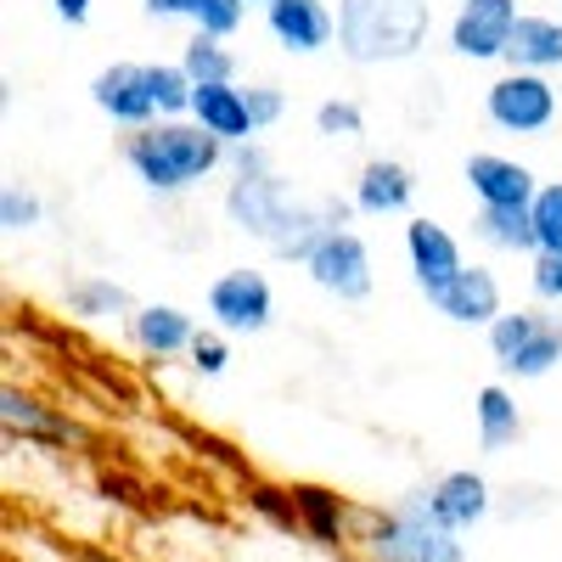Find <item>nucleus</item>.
Returning a JSON list of instances; mask_svg holds the SVG:
<instances>
[{"label":"nucleus","instance_id":"nucleus-12","mask_svg":"<svg viewBox=\"0 0 562 562\" xmlns=\"http://www.w3.org/2000/svg\"><path fill=\"white\" fill-rule=\"evenodd\" d=\"M265 23H270L276 45H288L299 57L338 40V18L326 12V0H276V7H265Z\"/></svg>","mask_w":562,"mask_h":562},{"label":"nucleus","instance_id":"nucleus-2","mask_svg":"<svg viewBox=\"0 0 562 562\" xmlns=\"http://www.w3.org/2000/svg\"><path fill=\"white\" fill-rule=\"evenodd\" d=\"M124 158L135 169L140 186L153 192H186L192 180L214 175L225 158V140H214L203 124H153V130H135L124 140Z\"/></svg>","mask_w":562,"mask_h":562},{"label":"nucleus","instance_id":"nucleus-30","mask_svg":"<svg viewBox=\"0 0 562 562\" xmlns=\"http://www.w3.org/2000/svg\"><path fill=\"white\" fill-rule=\"evenodd\" d=\"M243 12H248V0H203L198 7V34H209V40H231L243 29Z\"/></svg>","mask_w":562,"mask_h":562},{"label":"nucleus","instance_id":"nucleus-31","mask_svg":"<svg viewBox=\"0 0 562 562\" xmlns=\"http://www.w3.org/2000/svg\"><path fill=\"white\" fill-rule=\"evenodd\" d=\"M315 130L321 135H333V140H355L366 130V113L355 102H321L315 108Z\"/></svg>","mask_w":562,"mask_h":562},{"label":"nucleus","instance_id":"nucleus-23","mask_svg":"<svg viewBox=\"0 0 562 562\" xmlns=\"http://www.w3.org/2000/svg\"><path fill=\"white\" fill-rule=\"evenodd\" d=\"M147 90H153V102H158V119L175 124L192 113V97H198V85L192 74H186L180 63H147Z\"/></svg>","mask_w":562,"mask_h":562},{"label":"nucleus","instance_id":"nucleus-18","mask_svg":"<svg viewBox=\"0 0 562 562\" xmlns=\"http://www.w3.org/2000/svg\"><path fill=\"white\" fill-rule=\"evenodd\" d=\"M130 338L147 349V355H180V349H192V338H198V326H192V315L186 310H175V304H147V310H135L130 315Z\"/></svg>","mask_w":562,"mask_h":562},{"label":"nucleus","instance_id":"nucleus-25","mask_svg":"<svg viewBox=\"0 0 562 562\" xmlns=\"http://www.w3.org/2000/svg\"><path fill=\"white\" fill-rule=\"evenodd\" d=\"M546 326V315L540 310H512V315H501L495 326H490V355H495V366L506 371L512 360H518L524 349H529V338Z\"/></svg>","mask_w":562,"mask_h":562},{"label":"nucleus","instance_id":"nucleus-1","mask_svg":"<svg viewBox=\"0 0 562 562\" xmlns=\"http://www.w3.org/2000/svg\"><path fill=\"white\" fill-rule=\"evenodd\" d=\"M434 0H338V45L349 63H400L428 40Z\"/></svg>","mask_w":562,"mask_h":562},{"label":"nucleus","instance_id":"nucleus-37","mask_svg":"<svg viewBox=\"0 0 562 562\" xmlns=\"http://www.w3.org/2000/svg\"><path fill=\"white\" fill-rule=\"evenodd\" d=\"M52 7H57V18H63V23H74V29L90 18V0H52Z\"/></svg>","mask_w":562,"mask_h":562},{"label":"nucleus","instance_id":"nucleus-29","mask_svg":"<svg viewBox=\"0 0 562 562\" xmlns=\"http://www.w3.org/2000/svg\"><path fill=\"white\" fill-rule=\"evenodd\" d=\"M248 506L259 512V518H270L276 529L304 535V524H299V506H293V490H276V484H248Z\"/></svg>","mask_w":562,"mask_h":562},{"label":"nucleus","instance_id":"nucleus-8","mask_svg":"<svg viewBox=\"0 0 562 562\" xmlns=\"http://www.w3.org/2000/svg\"><path fill=\"white\" fill-rule=\"evenodd\" d=\"M270 310H276V299L259 270H225L209 288V315L220 321V333H265Z\"/></svg>","mask_w":562,"mask_h":562},{"label":"nucleus","instance_id":"nucleus-7","mask_svg":"<svg viewBox=\"0 0 562 562\" xmlns=\"http://www.w3.org/2000/svg\"><path fill=\"white\" fill-rule=\"evenodd\" d=\"M310 281L321 293H333V299H344V304H355V299H366L371 293V248L355 237V231L344 225V231H333L315 254H310Z\"/></svg>","mask_w":562,"mask_h":562},{"label":"nucleus","instance_id":"nucleus-39","mask_svg":"<svg viewBox=\"0 0 562 562\" xmlns=\"http://www.w3.org/2000/svg\"><path fill=\"white\" fill-rule=\"evenodd\" d=\"M248 169H270L259 147H237V175H248Z\"/></svg>","mask_w":562,"mask_h":562},{"label":"nucleus","instance_id":"nucleus-27","mask_svg":"<svg viewBox=\"0 0 562 562\" xmlns=\"http://www.w3.org/2000/svg\"><path fill=\"white\" fill-rule=\"evenodd\" d=\"M557 360H562V321H551V315H546V326L529 338V349H524L518 360H512L506 371H512V378H546V371H551Z\"/></svg>","mask_w":562,"mask_h":562},{"label":"nucleus","instance_id":"nucleus-22","mask_svg":"<svg viewBox=\"0 0 562 562\" xmlns=\"http://www.w3.org/2000/svg\"><path fill=\"white\" fill-rule=\"evenodd\" d=\"M473 231L490 243V248H512V254H540V237H535V214L529 209H479Z\"/></svg>","mask_w":562,"mask_h":562},{"label":"nucleus","instance_id":"nucleus-38","mask_svg":"<svg viewBox=\"0 0 562 562\" xmlns=\"http://www.w3.org/2000/svg\"><path fill=\"white\" fill-rule=\"evenodd\" d=\"M102 495H108V501H119V506H135V490H130V479H113V473H108V479H102Z\"/></svg>","mask_w":562,"mask_h":562},{"label":"nucleus","instance_id":"nucleus-16","mask_svg":"<svg viewBox=\"0 0 562 562\" xmlns=\"http://www.w3.org/2000/svg\"><path fill=\"white\" fill-rule=\"evenodd\" d=\"M411 198H416V180L394 158H371L355 180V209L360 214H405Z\"/></svg>","mask_w":562,"mask_h":562},{"label":"nucleus","instance_id":"nucleus-6","mask_svg":"<svg viewBox=\"0 0 562 562\" xmlns=\"http://www.w3.org/2000/svg\"><path fill=\"white\" fill-rule=\"evenodd\" d=\"M524 12L518 0H461V12L450 23V45L456 57H473V63H495L512 52V34H518Z\"/></svg>","mask_w":562,"mask_h":562},{"label":"nucleus","instance_id":"nucleus-26","mask_svg":"<svg viewBox=\"0 0 562 562\" xmlns=\"http://www.w3.org/2000/svg\"><path fill=\"white\" fill-rule=\"evenodd\" d=\"M68 310L74 315H90V321L124 315L130 310V293L119 288V281H108V276H85V281H74V288H68Z\"/></svg>","mask_w":562,"mask_h":562},{"label":"nucleus","instance_id":"nucleus-40","mask_svg":"<svg viewBox=\"0 0 562 562\" xmlns=\"http://www.w3.org/2000/svg\"><path fill=\"white\" fill-rule=\"evenodd\" d=\"M74 562H124V557H113V551H102V546H79Z\"/></svg>","mask_w":562,"mask_h":562},{"label":"nucleus","instance_id":"nucleus-5","mask_svg":"<svg viewBox=\"0 0 562 562\" xmlns=\"http://www.w3.org/2000/svg\"><path fill=\"white\" fill-rule=\"evenodd\" d=\"M293 209H299V203H293V192H288V180H276L270 169L237 175V180H231V192H225L231 225H243L248 237H259V243H276V231L288 225Z\"/></svg>","mask_w":562,"mask_h":562},{"label":"nucleus","instance_id":"nucleus-20","mask_svg":"<svg viewBox=\"0 0 562 562\" xmlns=\"http://www.w3.org/2000/svg\"><path fill=\"white\" fill-rule=\"evenodd\" d=\"M518 434H524L518 400H512L501 383L479 389V445H484V450H506V445H518Z\"/></svg>","mask_w":562,"mask_h":562},{"label":"nucleus","instance_id":"nucleus-3","mask_svg":"<svg viewBox=\"0 0 562 562\" xmlns=\"http://www.w3.org/2000/svg\"><path fill=\"white\" fill-rule=\"evenodd\" d=\"M355 540L371 562H467L461 535L434 518L428 495H405L389 512H360Z\"/></svg>","mask_w":562,"mask_h":562},{"label":"nucleus","instance_id":"nucleus-28","mask_svg":"<svg viewBox=\"0 0 562 562\" xmlns=\"http://www.w3.org/2000/svg\"><path fill=\"white\" fill-rule=\"evenodd\" d=\"M535 237H540V254H562V180H546L540 198H535Z\"/></svg>","mask_w":562,"mask_h":562},{"label":"nucleus","instance_id":"nucleus-32","mask_svg":"<svg viewBox=\"0 0 562 562\" xmlns=\"http://www.w3.org/2000/svg\"><path fill=\"white\" fill-rule=\"evenodd\" d=\"M0 225L12 231H34L40 225V198L34 192H23V186H7V192H0Z\"/></svg>","mask_w":562,"mask_h":562},{"label":"nucleus","instance_id":"nucleus-14","mask_svg":"<svg viewBox=\"0 0 562 562\" xmlns=\"http://www.w3.org/2000/svg\"><path fill=\"white\" fill-rule=\"evenodd\" d=\"M192 119H198L214 140H225V147H248V135L259 130L254 113H248V90H237V85H198Z\"/></svg>","mask_w":562,"mask_h":562},{"label":"nucleus","instance_id":"nucleus-21","mask_svg":"<svg viewBox=\"0 0 562 562\" xmlns=\"http://www.w3.org/2000/svg\"><path fill=\"white\" fill-rule=\"evenodd\" d=\"M0 416H7V428L18 434H29V439H79V428L74 422H63V416H52L34 394H23V389H7L0 394Z\"/></svg>","mask_w":562,"mask_h":562},{"label":"nucleus","instance_id":"nucleus-41","mask_svg":"<svg viewBox=\"0 0 562 562\" xmlns=\"http://www.w3.org/2000/svg\"><path fill=\"white\" fill-rule=\"evenodd\" d=\"M259 7H276V0H259Z\"/></svg>","mask_w":562,"mask_h":562},{"label":"nucleus","instance_id":"nucleus-13","mask_svg":"<svg viewBox=\"0 0 562 562\" xmlns=\"http://www.w3.org/2000/svg\"><path fill=\"white\" fill-rule=\"evenodd\" d=\"M422 495H428V512L450 535L490 518V484H484V473H473V467H456V473H445L434 490H422Z\"/></svg>","mask_w":562,"mask_h":562},{"label":"nucleus","instance_id":"nucleus-11","mask_svg":"<svg viewBox=\"0 0 562 562\" xmlns=\"http://www.w3.org/2000/svg\"><path fill=\"white\" fill-rule=\"evenodd\" d=\"M405 254H411V276H416V288L428 293V299H439L450 281L467 270L461 265V248H456V237L445 225H434V220H411L405 225Z\"/></svg>","mask_w":562,"mask_h":562},{"label":"nucleus","instance_id":"nucleus-34","mask_svg":"<svg viewBox=\"0 0 562 562\" xmlns=\"http://www.w3.org/2000/svg\"><path fill=\"white\" fill-rule=\"evenodd\" d=\"M529 281H535L540 299H557V304H562V254H535Z\"/></svg>","mask_w":562,"mask_h":562},{"label":"nucleus","instance_id":"nucleus-35","mask_svg":"<svg viewBox=\"0 0 562 562\" xmlns=\"http://www.w3.org/2000/svg\"><path fill=\"white\" fill-rule=\"evenodd\" d=\"M281 108H288V102H281V90L276 85H248V113H254V124L265 130V124H276L281 119Z\"/></svg>","mask_w":562,"mask_h":562},{"label":"nucleus","instance_id":"nucleus-17","mask_svg":"<svg viewBox=\"0 0 562 562\" xmlns=\"http://www.w3.org/2000/svg\"><path fill=\"white\" fill-rule=\"evenodd\" d=\"M293 506H299V524H304L310 540H321V546H349V540H355L349 524H360V512H349L333 490L293 484Z\"/></svg>","mask_w":562,"mask_h":562},{"label":"nucleus","instance_id":"nucleus-24","mask_svg":"<svg viewBox=\"0 0 562 562\" xmlns=\"http://www.w3.org/2000/svg\"><path fill=\"white\" fill-rule=\"evenodd\" d=\"M180 68L192 74V85H231V74H237V57H231L220 40L192 34V40H186V52H180Z\"/></svg>","mask_w":562,"mask_h":562},{"label":"nucleus","instance_id":"nucleus-15","mask_svg":"<svg viewBox=\"0 0 562 562\" xmlns=\"http://www.w3.org/2000/svg\"><path fill=\"white\" fill-rule=\"evenodd\" d=\"M434 304H439V315H450L456 326H495V321H501V281H495L484 265H467Z\"/></svg>","mask_w":562,"mask_h":562},{"label":"nucleus","instance_id":"nucleus-36","mask_svg":"<svg viewBox=\"0 0 562 562\" xmlns=\"http://www.w3.org/2000/svg\"><path fill=\"white\" fill-rule=\"evenodd\" d=\"M203 0H147V12L153 18H198Z\"/></svg>","mask_w":562,"mask_h":562},{"label":"nucleus","instance_id":"nucleus-4","mask_svg":"<svg viewBox=\"0 0 562 562\" xmlns=\"http://www.w3.org/2000/svg\"><path fill=\"white\" fill-rule=\"evenodd\" d=\"M484 113L506 135H540L557 119V90L546 74H506L484 90Z\"/></svg>","mask_w":562,"mask_h":562},{"label":"nucleus","instance_id":"nucleus-9","mask_svg":"<svg viewBox=\"0 0 562 562\" xmlns=\"http://www.w3.org/2000/svg\"><path fill=\"white\" fill-rule=\"evenodd\" d=\"M90 102H97L113 124H130V130H153L158 119V102L147 90V63H113L90 79Z\"/></svg>","mask_w":562,"mask_h":562},{"label":"nucleus","instance_id":"nucleus-10","mask_svg":"<svg viewBox=\"0 0 562 562\" xmlns=\"http://www.w3.org/2000/svg\"><path fill=\"white\" fill-rule=\"evenodd\" d=\"M467 186H473L479 209H535V198H540L535 169H524L518 158H501V153L467 158Z\"/></svg>","mask_w":562,"mask_h":562},{"label":"nucleus","instance_id":"nucleus-19","mask_svg":"<svg viewBox=\"0 0 562 562\" xmlns=\"http://www.w3.org/2000/svg\"><path fill=\"white\" fill-rule=\"evenodd\" d=\"M506 63H512V74H551V68H562V23L557 18H524L518 34H512Z\"/></svg>","mask_w":562,"mask_h":562},{"label":"nucleus","instance_id":"nucleus-33","mask_svg":"<svg viewBox=\"0 0 562 562\" xmlns=\"http://www.w3.org/2000/svg\"><path fill=\"white\" fill-rule=\"evenodd\" d=\"M186 355H192V366L203 371V378H220L225 360H231V349H225V338H220V333H198Z\"/></svg>","mask_w":562,"mask_h":562}]
</instances>
